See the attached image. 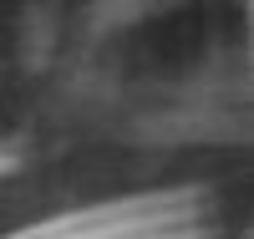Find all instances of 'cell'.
I'll return each mask as SVG.
<instances>
[{"instance_id": "cell-1", "label": "cell", "mask_w": 254, "mask_h": 239, "mask_svg": "<svg viewBox=\"0 0 254 239\" xmlns=\"http://www.w3.org/2000/svg\"><path fill=\"white\" fill-rule=\"evenodd\" d=\"M0 168H5V158H0Z\"/></svg>"}]
</instances>
